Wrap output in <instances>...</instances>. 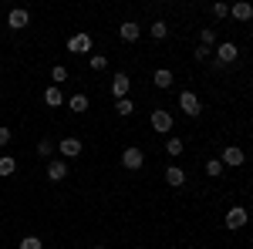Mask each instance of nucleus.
Masks as SVG:
<instances>
[{
  "label": "nucleus",
  "instance_id": "1",
  "mask_svg": "<svg viewBox=\"0 0 253 249\" xmlns=\"http://www.w3.org/2000/svg\"><path fill=\"white\" fill-rule=\"evenodd\" d=\"M179 108H182L186 118H199L203 115V101L196 98V91H182V95H179Z\"/></svg>",
  "mask_w": 253,
  "mask_h": 249
},
{
  "label": "nucleus",
  "instance_id": "9",
  "mask_svg": "<svg viewBox=\"0 0 253 249\" xmlns=\"http://www.w3.org/2000/svg\"><path fill=\"white\" fill-rule=\"evenodd\" d=\"M58 152H61V158H78V155H81V138H75V135L61 138V142H58Z\"/></svg>",
  "mask_w": 253,
  "mask_h": 249
},
{
  "label": "nucleus",
  "instance_id": "19",
  "mask_svg": "<svg viewBox=\"0 0 253 249\" xmlns=\"http://www.w3.org/2000/svg\"><path fill=\"white\" fill-rule=\"evenodd\" d=\"M149 34H152L156 40H166L169 37V24H166V20H156V24L149 27Z\"/></svg>",
  "mask_w": 253,
  "mask_h": 249
},
{
  "label": "nucleus",
  "instance_id": "7",
  "mask_svg": "<svg viewBox=\"0 0 253 249\" xmlns=\"http://www.w3.org/2000/svg\"><path fill=\"white\" fill-rule=\"evenodd\" d=\"M118 37L125 40V44H135V40L142 37V24H135V20H122V24H118Z\"/></svg>",
  "mask_w": 253,
  "mask_h": 249
},
{
  "label": "nucleus",
  "instance_id": "8",
  "mask_svg": "<svg viewBox=\"0 0 253 249\" xmlns=\"http://www.w3.org/2000/svg\"><path fill=\"white\" fill-rule=\"evenodd\" d=\"M213 54H216V61H219L223 68H226V64H233V61L240 58V51H236V44H233V40H223V44L216 47Z\"/></svg>",
  "mask_w": 253,
  "mask_h": 249
},
{
  "label": "nucleus",
  "instance_id": "3",
  "mask_svg": "<svg viewBox=\"0 0 253 249\" xmlns=\"http://www.w3.org/2000/svg\"><path fill=\"white\" fill-rule=\"evenodd\" d=\"M149 121H152V128H156L159 135H169V132H172V115H169L166 108H156V111L149 115Z\"/></svg>",
  "mask_w": 253,
  "mask_h": 249
},
{
  "label": "nucleus",
  "instance_id": "14",
  "mask_svg": "<svg viewBox=\"0 0 253 249\" xmlns=\"http://www.w3.org/2000/svg\"><path fill=\"white\" fill-rule=\"evenodd\" d=\"M44 105H51V108H61V105H68V98L61 95L58 84H51V88L44 91Z\"/></svg>",
  "mask_w": 253,
  "mask_h": 249
},
{
  "label": "nucleus",
  "instance_id": "2",
  "mask_svg": "<svg viewBox=\"0 0 253 249\" xmlns=\"http://www.w3.org/2000/svg\"><path fill=\"white\" fill-rule=\"evenodd\" d=\"M219 162H223L226 169H243V165H247V155H243L240 145H226L223 155H219Z\"/></svg>",
  "mask_w": 253,
  "mask_h": 249
},
{
  "label": "nucleus",
  "instance_id": "10",
  "mask_svg": "<svg viewBox=\"0 0 253 249\" xmlns=\"http://www.w3.org/2000/svg\"><path fill=\"white\" fill-rule=\"evenodd\" d=\"M68 51H71V54H88V51H91V34L81 31L75 37H68Z\"/></svg>",
  "mask_w": 253,
  "mask_h": 249
},
{
  "label": "nucleus",
  "instance_id": "15",
  "mask_svg": "<svg viewBox=\"0 0 253 249\" xmlns=\"http://www.w3.org/2000/svg\"><path fill=\"white\" fill-rule=\"evenodd\" d=\"M166 185H172V189L186 185V172H182L179 165H169V169H166Z\"/></svg>",
  "mask_w": 253,
  "mask_h": 249
},
{
  "label": "nucleus",
  "instance_id": "26",
  "mask_svg": "<svg viewBox=\"0 0 253 249\" xmlns=\"http://www.w3.org/2000/svg\"><path fill=\"white\" fill-rule=\"evenodd\" d=\"M88 64H91V71H105V68H108V58H105V54H91Z\"/></svg>",
  "mask_w": 253,
  "mask_h": 249
},
{
  "label": "nucleus",
  "instance_id": "25",
  "mask_svg": "<svg viewBox=\"0 0 253 249\" xmlns=\"http://www.w3.org/2000/svg\"><path fill=\"white\" fill-rule=\"evenodd\" d=\"M51 81H54V84L68 81V68H64V64H54V68H51Z\"/></svg>",
  "mask_w": 253,
  "mask_h": 249
},
{
  "label": "nucleus",
  "instance_id": "17",
  "mask_svg": "<svg viewBox=\"0 0 253 249\" xmlns=\"http://www.w3.org/2000/svg\"><path fill=\"white\" fill-rule=\"evenodd\" d=\"M68 108H71L75 115H84V111H88V95H71L68 98Z\"/></svg>",
  "mask_w": 253,
  "mask_h": 249
},
{
  "label": "nucleus",
  "instance_id": "20",
  "mask_svg": "<svg viewBox=\"0 0 253 249\" xmlns=\"http://www.w3.org/2000/svg\"><path fill=\"white\" fill-rule=\"evenodd\" d=\"M223 172H226V165H223L219 158H210V162H206V175H210V178H219Z\"/></svg>",
  "mask_w": 253,
  "mask_h": 249
},
{
  "label": "nucleus",
  "instance_id": "18",
  "mask_svg": "<svg viewBox=\"0 0 253 249\" xmlns=\"http://www.w3.org/2000/svg\"><path fill=\"white\" fill-rule=\"evenodd\" d=\"M14 172H17V158L14 155H0V178H7Z\"/></svg>",
  "mask_w": 253,
  "mask_h": 249
},
{
  "label": "nucleus",
  "instance_id": "6",
  "mask_svg": "<svg viewBox=\"0 0 253 249\" xmlns=\"http://www.w3.org/2000/svg\"><path fill=\"white\" fill-rule=\"evenodd\" d=\"M128 91H132V77L125 74V71H118V74L112 77V95H115V101L128 98Z\"/></svg>",
  "mask_w": 253,
  "mask_h": 249
},
{
  "label": "nucleus",
  "instance_id": "27",
  "mask_svg": "<svg viewBox=\"0 0 253 249\" xmlns=\"http://www.w3.org/2000/svg\"><path fill=\"white\" fill-rule=\"evenodd\" d=\"M166 152L172 155V158H175V155H182V138H169V142H166Z\"/></svg>",
  "mask_w": 253,
  "mask_h": 249
},
{
  "label": "nucleus",
  "instance_id": "24",
  "mask_svg": "<svg viewBox=\"0 0 253 249\" xmlns=\"http://www.w3.org/2000/svg\"><path fill=\"white\" fill-rule=\"evenodd\" d=\"M17 249H44V243H41L38 236H24V239L17 243Z\"/></svg>",
  "mask_w": 253,
  "mask_h": 249
},
{
  "label": "nucleus",
  "instance_id": "31",
  "mask_svg": "<svg viewBox=\"0 0 253 249\" xmlns=\"http://www.w3.org/2000/svg\"><path fill=\"white\" fill-rule=\"evenodd\" d=\"M95 249H105V246H95Z\"/></svg>",
  "mask_w": 253,
  "mask_h": 249
},
{
  "label": "nucleus",
  "instance_id": "11",
  "mask_svg": "<svg viewBox=\"0 0 253 249\" xmlns=\"http://www.w3.org/2000/svg\"><path fill=\"white\" fill-rule=\"evenodd\" d=\"M27 24H31V14H27L24 7H14V10L7 14V27H10V31H24Z\"/></svg>",
  "mask_w": 253,
  "mask_h": 249
},
{
  "label": "nucleus",
  "instance_id": "16",
  "mask_svg": "<svg viewBox=\"0 0 253 249\" xmlns=\"http://www.w3.org/2000/svg\"><path fill=\"white\" fill-rule=\"evenodd\" d=\"M172 71H169V68H159L156 74H152V84H156V88H162V91H166V88H172Z\"/></svg>",
  "mask_w": 253,
  "mask_h": 249
},
{
  "label": "nucleus",
  "instance_id": "30",
  "mask_svg": "<svg viewBox=\"0 0 253 249\" xmlns=\"http://www.w3.org/2000/svg\"><path fill=\"white\" fill-rule=\"evenodd\" d=\"M10 138H14L10 128H3V125H0V148H3V145H10Z\"/></svg>",
  "mask_w": 253,
  "mask_h": 249
},
{
  "label": "nucleus",
  "instance_id": "29",
  "mask_svg": "<svg viewBox=\"0 0 253 249\" xmlns=\"http://www.w3.org/2000/svg\"><path fill=\"white\" fill-rule=\"evenodd\" d=\"M210 54H213V51H210V47H203V44H199V47L193 51V58H196V61H210Z\"/></svg>",
  "mask_w": 253,
  "mask_h": 249
},
{
  "label": "nucleus",
  "instance_id": "22",
  "mask_svg": "<svg viewBox=\"0 0 253 249\" xmlns=\"http://www.w3.org/2000/svg\"><path fill=\"white\" fill-rule=\"evenodd\" d=\"M199 44L213 51V44H216V31H213V27H203V31H199Z\"/></svg>",
  "mask_w": 253,
  "mask_h": 249
},
{
  "label": "nucleus",
  "instance_id": "12",
  "mask_svg": "<svg viewBox=\"0 0 253 249\" xmlns=\"http://www.w3.org/2000/svg\"><path fill=\"white\" fill-rule=\"evenodd\" d=\"M47 178H51V182H64V178H68V162H54V158H51V162H47Z\"/></svg>",
  "mask_w": 253,
  "mask_h": 249
},
{
  "label": "nucleus",
  "instance_id": "21",
  "mask_svg": "<svg viewBox=\"0 0 253 249\" xmlns=\"http://www.w3.org/2000/svg\"><path fill=\"white\" fill-rule=\"evenodd\" d=\"M115 111L122 118H128L132 111H135V101H132V98H122V101H115Z\"/></svg>",
  "mask_w": 253,
  "mask_h": 249
},
{
  "label": "nucleus",
  "instance_id": "28",
  "mask_svg": "<svg viewBox=\"0 0 253 249\" xmlns=\"http://www.w3.org/2000/svg\"><path fill=\"white\" fill-rule=\"evenodd\" d=\"M213 17H216V20L230 17V3H219V0H216V3H213Z\"/></svg>",
  "mask_w": 253,
  "mask_h": 249
},
{
  "label": "nucleus",
  "instance_id": "13",
  "mask_svg": "<svg viewBox=\"0 0 253 249\" xmlns=\"http://www.w3.org/2000/svg\"><path fill=\"white\" fill-rule=\"evenodd\" d=\"M230 17H233V20H240V24H247V20L253 17V3H247V0L233 3V7H230Z\"/></svg>",
  "mask_w": 253,
  "mask_h": 249
},
{
  "label": "nucleus",
  "instance_id": "4",
  "mask_svg": "<svg viewBox=\"0 0 253 249\" xmlns=\"http://www.w3.org/2000/svg\"><path fill=\"white\" fill-rule=\"evenodd\" d=\"M223 222H226V229H243V226L250 222V212L243 209V206H233V209L226 212V219H223Z\"/></svg>",
  "mask_w": 253,
  "mask_h": 249
},
{
  "label": "nucleus",
  "instance_id": "23",
  "mask_svg": "<svg viewBox=\"0 0 253 249\" xmlns=\"http://www.w3.org/2000/svg\"><path fill=\"white\" fill-rule=\"evenodd\" d=\"M38 155L41 158H51V155H54V142H51V138H41L38 142Z\"/></svg>",
  "mask_w": 253,
  "mask_h": 249
},
{
  "label": "nucleus",
  "instance_id": "5",
  "mask_svg": "<svg viewBox=\"0 0 253 249\" xmlns=\"http://www.w3.org/2000/svg\"><path fill=\"white\" fill-rule=\"evenodd\" d=\"M122 165H125L128 172H138V169L145 165V155H142V148H135V145H132V148H125V152H122Z\"/></svg>",
  "mask_w": 253,
  "mask_h": 249
}]
</instances>
